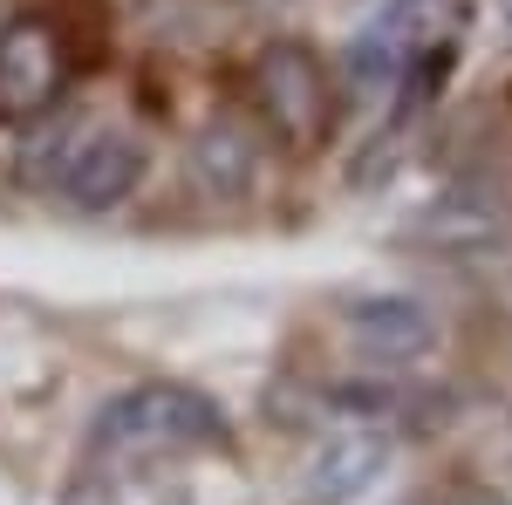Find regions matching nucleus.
Returning <instances> with one entry per match:
<instances>
[{
	"instance_id": "1",
	"label": "nucleus",
	"mask_w": 512,
	"mask_h": 505,
	"mask_svg": "<svg viewBox=\"0 0 512 505\" xmlns=\"http://www.w3.org/2000/svg\"><path fill=\"white\" fill-rule=\"evenodd\" d=\"M205 444H226V417L185 383H144L96 417V458L130 465V471L205 451Z\"/></svg>"
},
{
	"instance_id": "2",
	"label": "nucleus",
	"mask_w": 512,
	"mask_h": 505,
	"mask_svg": "<svg viewBox=\"0 0 512 505\" xmlns=\"http://www.w3.org/2000/svg\"><path fill=\"white\" fill-rule=\"evenodd\" d=\"M253 96H260V117L274 123L294 151H315L321 137H328L335 96H328L321 62L301 48V41H274V48L253 62Z\"/></svg>"
},
{
	"instance_id": "3",
	"label": "nucleus",
	"mask_w": 512,
	"mask_h": 505,
	"mask_svg": "<svg viewBox=\"0 0 512 505\" xmlns=\"http://www.w3.org/2000/svg\"><path fill=\"white\" fill-rule=\"evenodd\" d=\"M62 82H69V55H62V41L41 14H21V21L0 28V123L48 117Z\"/></svg>"
},
{
	"instance_id": "4",
	"label": "nucleus",
	"mask_w": 512,
	"mask_h": 505,
	"mask_svg": "<svg viewBox=\"0 0 512 505\" xmlns=\"http://www.w3.org/2000/svg\"><path fill=\"white\" fill-rule=\"evenodd\" d=\"M62 198L76 205V212H110V205H123L130 198V185L144 178V151L130 144V137H117V130H89V137H76L69 151H62Z\"/></svg>"
},
{
	"instance_id": "5",
	"label": "nucleus",
	"mask_w": 512,
	"mask_h": 505,
	"mask_svg": "<svg viewBox=\"0 0 512 505\" xmlns=\"http://www.w3.org/2000/svg\"><path fill=\"white\" fill-rule=\"evenodd\" d=\"M349 342L369 362H424L437 342V321L403 294H376V301H355L349 308Z\"/></svg>"
},
{
	"instance_id": "6",
	"label": "nucleus",
	"mask_w": 512,
	"mask_h": 505,
	"mask_svg": "<svg viewBox=\"0 0 512 505\" xmlns=\"http://www.w3.org/2000/svg\"><path fill=\"white\" fill-rule=\"evenodd\" d=\"M390 471V437L383 430H342L328 437L308 465V499L315 505H355L376 478Z\"/></svg>"
},
{
	"instance_id": "7",
	"label": "nucleus",
	"mask_w": 512,
	"mask_h": 505,
	"mask_svg": "<svg viewBox=\"0 0 512 505\" xmlns=\"http://www.w3.org/2000/svg\"><path fill=\"white\" fill-rule=\"evenodd\" d=\"M417 233L431 239V246H451V253H472V246H492V239L506 233V226H499V205H485V198L458 192V198H444V205H431Z\"/></svg>"
},
{
	"instance_id": "8",
	"label": "nucleus",
	"mask_w": 512,
	"mask_h": 505,
	"mask_svg": "<svg viewBox=\"0 0 512 505\" xmlns=\"http://www.w3.org/2000/svg\"><path fill=\"white\" fill-rule=\"evenodd\" d=\"M198 157H226V164H205L226 192H239V185H253V144H239V130H219V137H205V151Z\"/></svg>"
},
{
	"instance_id": "9",
	"label": "nucleus",
	"mask_w": 512,
	"mask_h": 505,
	"mask_svg": "<svg viewBox=\"0 0 512 505\" xmlns=\"http://www.w3.org/2000/svg\"><path fill=\"white\" fill-rule=\"evenodd\" d=\"M110 505H178L164 485H137V478H123L117 492H110Z\"/></svg>"
},
{
	"instance_id": "10",
	"label": "nucleus",
	"mask_w": 512,
	"mask_h": 505,
	"mask_svg": "<svg viewBox=\"0 0 512 505\" xmlns=\"http://www.w3.org/2000/svg\"><path fill=\"white\" fill-rule=\"evenodd\" d=\"M431 7H437V0H390V28H396V35H417V21H424Z\"/></svg>"
},
{
	"instance_id": "11",
	"label": "nucleus",
	"mask_w": 512,
	"mask_h": 505,
	"mask_svg": "<svg viewBox=\"0 0 512 505\" xmlns=\"http://www.w3.org/2000/svg\"><path fill=\"white\" fill-rule=\"evenodd\" d=\"M506 28H512V0H506Z\"/></svg>"
}]
</instances>
